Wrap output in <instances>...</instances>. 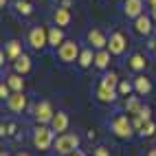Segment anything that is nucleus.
Here are the masks:
<instances>
[{
    "label": "nucleus",
    "mask_w": 156,
    "mask_h": 156,
    "mask_svg": "<svg viewBox=\"0 0 156 156\" xmlns=\"http://www.w3.org/2000/svg\"><path fill=\"white\" fill-rule=\"evenodd\" d=\"M33 145H35L40 152H48V150H51V145H55L53 128L37 123V128H35V132H33Z\"/></svg>",
    "instance_id": "f257e3e1"
},
{
    "label": "nucleus",
    "mask_w": 156,
    "mask_h": 156,
    "mask_svg": "<svg viewBox=\"0 0 156 156\" xmlns=\"http://www.w3.org/2000/svg\"><path fill=\"white\" fill-rule=\"evenodd\" d=\"M110 128L112 132L117 134L119 139H132L134 136V126H132V119L128 117V114H117L112 121H110Z\"/></svg>",
    "instance_id": "f03ea898"
},
{
    "label": "nucleus",
    "mask_w": 156,
    "mask_h": 156,
    "mask_svg": "<svg viewBox=\"0 0 156 156\" xmlns=\"http://www.w3.org/2000/svg\"><path fill=\"white\" fill-rule=\"evenodd\" d=\"M77 147H79V136L77 134L64 132V134H59V136L55 139V150L62 156H70L73 152H77Z\"/></svg>",
    "instance_id": "7ed1b4c3"
},
{
    "label": "nucleus",
    "mask_w": 156,
    "mask_h": 156,
    "mask_svg": "<svg viewBox=\"0 0 156 156\" xmlns=\"http://www.w3.org/2000/svg\"><path fill=\"white\" fill-rule=\"evenodd\" d=\"M27 42H29V46L33 48V51L46 48V46H48V29H44V27H33V29L29 31Z\"/></svg>",
    "instance_id": "20e7f679"
},
{
    "label": "nucleus",
    "mask_w": 156,
    "mask_h": 156,
    "mask_svg": "<svg viewBox=\"0 0 156 156\" xmlns=\"http://www.w3.org/2000/svg\"><path fill=\"white\" fill-rule=\"evenodd\" d=\"M79 53H81L79 44L73 42V40H66V42L57 48V57H59L62 64H73V62H77L79 59Z\"/></svg>",
    "instance_id": "39448f33"
},
{
    "label": "nucleus",
    "mask_w": 156,
    "mask_h": 156,
    "mask_svg": "<svg viewBox=\"0 0 156 156\" xmlns=\"http://www.w3.org/2000/svg\"><path fill=\"white\" fill-rule=\"evenodd\" d=\"M53 117H55V110H53V106H51L48 101H40L37 106L33 108V119H35L37 123H42V126L51 123V121H53Z\"/></svg>",
    "instance_id": "423d86ee"
},
{
    "label": "nucleus",
    "mask_w": 156,
    "mask_h": 156,
    "mask_svg": "<svg viewBox=\"0 0 156 156\" xmlns=\"http://www.w3.org/2000/svg\"><path fill=\"white\" fill-rule=\"evenodd\" d=\"M126 48H128V37L123 31H114V33L110 35L108 40V51L112 55H123L126 53Z\"/></svg>",
    "instance_id": "0eeeda50"
},
{
    "label": "nucleus",
    "mask_w": 156,
    "mask_h": 156,
    "mask_svg": "<svg viewBox=\"0 0 156 156\" xmlns=\"http://www.w3.org/2000/svg\"><path fill=\"white\" fill-rule=\"evenodd\" d=\"M88 42H90L92 48H97V51L108 48V37H106V33H103L101 29H90L88 31Z\"/></svg>",
    "instance_id": "6e6552de"
},
{
    "label": "nucleus",
    "mask_w": 156,
    "mask_h": 156,
    "mask_svg": "<svg viewBox=\"0 0 156 156\" xmlns=\"http://www.w3.org/2000/svg\"><path fill=\"white\" fill-rule=\"evenodd\" d=\"M134 31H136L139 35H150L152 31H154V27H152V18L145 16V13H141L139 18H134Z\"/></svg>",
    "instance_id": "1a4fd4ad"
},
{
    "label": "nucleus",
    "mask_w": 156,
    "mask_h": 156,
    "mask_svg": "<svg viewBox=\"0 0 156 156\" xmlns=\"http://www.w3.org/2000/svg\"><path fill=\"white\" fill-rule=\"evenodd\" d=\"M7 108L11 112H22L27 108V97L24 92H11V97L7 99Z\"/></svg>",
    "instance_id": "9d476101"
},
{
    "label": "nucleus",
    "mask_w": 156,
    "mask_h": 156,
    "mask_svg": "<svg viewBox=\"0 0 156 156\" xmlns=\"http://www.w3.org/2000/svg\"><path fill=\"white\" fill-rule=\"evenodd\" d=\"M132 84H134L136 95H141V97H145V95H150V92H152V79L145 77V75H136Z\"/></svg>",
    "instance_id": "9b49d317"
},
{
    "label": "nucleus",
    "mask_w": 156,
    "mask_h": 156,
    "mask_svg": "<svg viewBox=\"0 0 156 156\" xmlns=\"http://www.w3.org/2000/svg\"><path fill=\"white\" fill-rule=\"evenodd\" d=\"M143 0H126L123 2V11H126L128 18H139L143 13Z\"/></svg>",
    "instance_id": "f8f14e48"
},
{
    "label": "nucleus",
    "mask_w": 156,
    "mask_h": 156,
    "mask_svg": "<svg viewBox=\"0 0 156 156\" xmlns=\"http://www.w3.org/2000/svg\"><path fill=\"white\" fill-rule=\"evenodd\" d=\"M48 126L53 128V132L64 134V132L68 130V114H66V112H55V117H53V121H51Z\"/></svg>",
    "instance_id": "ddd939ff"
},
{
    "label": "nucleus",
    "mask_w": 156,
    "mask_h": 156,
    "mask_svg": "<svg viewBox=\"0 0 156 156\" xmlns=\"http://www.w3.org/2000/svg\"><path fill=\"white\" fill-rule=\"evenodd\" d=\"M5 53H7V57L11 62H16L20 55H22V42H20V40H9L5 44Z\"/></svg>",
    "instance_id": "4468645a"
},
{
    "label": "nucleus",
    "mask_w": 156,
    "mask_h": 156,
    "mask_svg": "<svg viewBox=\"0 0 156 156\" xmlns=\"http://www.w3.org/2000/svg\"><path fill=\"white\" fill-rule=\"evenodd\" d=\"M66 40H64V31H62V27H51L48 29V44L51 46H55V48H59L62 44H64Z\"/></svg>",
    "instance_id": "2eb2a0df"
},
{
    "label": "nucleus",
    "mask_w": 156,
    "mask_h": 156,
    "mask_svg": "<svg viewBox=\"0 0 156 156\" xmlns=\"http://www.w3.org/2000/svg\"><path fill=\"white\" fill-rule=\"evenodd\" d=\"M13 68H16L18 75H27V73H31V57L22 53V55L13 62Z\"/></svg>",
    "instance_id": "dca6fc26"
},
{
    "label": "nucleus",
    "mask_w": 156,
    "mask_h": 156,
    "mask_svg": "<svg viewBox=\"0 0 156 156\" xmlns=\"http://www.w3.org/2000/svg\"><path fill=\"white\" fill-rule=\"evenodd\" d=\"M110 51L108 48H101V51H97V55H95V66L99 68V70H106L108 66H110Z\"/></svg>",
    "instance_id": "f3484780"
},
{
    "label": "nucleus",
    "mask_w": 156,
    "mask_h": 156,
    "mask_svg": "<svg viewBox=\"0 0 156 156\" xmlns=\"http://www.w3.org/2000/svg\"><path fill=\"white\" fill-rule=\"evenodd\" d=\"M53 20H55V24H57V27H68V24H70V11H68V7L55 9Z\"/></svg>",
    "instance_id": "a211bd4d"
},
{
    "label": "nucleus",
    "mask_w": 156,
    "mask_h": 156,
    "mask_svg": "<svg viewBox=\"0 0 156 156\" xmlns=\"http://www.w3.org/2000/svg\"><path fill=\"white\" fill-rule=\"evenodd\" d=\"M119 75L117 73H106V75L101 77V81H99V86H103V88H108V90H117L119 88Z\"/></svg>",
    "instance_id": "6ab92c4d"
},
{
    "label": "nucleus",
    "mask_w": 156,
    "mask_h": 156,
    "mask_svg": "<svg viewBox=\"0 0 156 156\" xmlns=\"http://www.w3.org/2000/svg\"><path fill=\"white\" fill-rule=\"evenodd\" d=\"M117 97H119L117 90H108V88H103V86L97 88V99L103 101V103H114V101H117Z\"/></svg>",
    "instance_id": "aec40b11"
},
{
    "label": "nucleus",
    "mask_w": 156,
    "mask_h": 156,
    "mask_svg": "<svg viewBox=\"0 0 156 156\" xmlns=\"http://www.w3.org/2000/svg\"><path fill=\"white\" fill-rule=\"evenodd\" d=\"M128 66H130L132 70L141 73V70H145V66H147V59H145L141 53H134V55L130 57V62H128Z\"/></svg>",
    "instance_id": "412c9836"
},
{
    "label": "nucleus",
    "mask_w": 156,
    "mask_h": 156,
    "mask_svg": "<svg viewBox=\"0 0 156 156\" xmlns=\"http://www.w3.org/2000/svg\"><path fill=\"white\" fill-rule=\"evenodd\" d=\"M13 9H16V13H18V16H24V18L33 13L31 0H16V2H13Z\"/></svg>",
    "instance_id": "4be33fe9"
},
{
    "label": "nucleus",
    "mask_w": 156,
    "mask_h": 156,
    "mask_svg": "<svg viewBox=\"0 0 156 156\" xmlns=\"http://www.w3.org/2000/svg\"><path fill=\"white\" fill-rule=\"evenodd\" d=\"M7 84H9V88H11L13 92H22L24 90V79H22V75H18V73H13V75L7 77Z\"/></svg>",
    "instance_id": "5701e85b"
},
{
    "label": "nucleus",
    "mask_w": 156,
    "mask_h": 156,
    "mask_svg": "<svg viewBox=\"0 0 156 156\" xmlns=\"http://www.w3.org/2000/svg\"><path fill=\"white\" fill-rule=\"evenodd\" d=\"M123 108H126L128 114H136V112L143 108V103L139 101V97H126V103H123Z\"/></svg>",
    "instance_id": "b1692460"
},
{
    "label": "nucleus",
    "mask_w": 156,
    "mask_h": 156,
    "mask_svg": "<svg viewBox=\"0 0 156 156\" xmlns=\"http://www.w3.org/2000/svg\"><path fill=\"white\" fill-rule=\"evenodd\" d=\"M92 62H95V55H92V48H84L79 53V59H77V64L81 66V68H88Z\"/></svg>",
    "instance_id": "393cba45"
},
{
    "label": "nucleus",
    "mask_w": 156,
    "mask_h": 156,
    "mask_svg": "<svg viewBox=\"0 0 156 156\" xmlns=\"http://www.w3.org/2000/svg\"><path fill=\"white\" fill-rule=\"evenodd\" d=\"M132 90H134V84H132V81H128V79H121V81H119V88H117L119 97H130Z\"/></svg>",
    "instance_id": "a878e982"
},
{
    "label": "nucleus",
    "mask_w": 156,
    "mask_h": 156,
    "mask_svg": "<svg viewBox=\"0 0 156 156\" xmlns=\"http://www.w3.org/2000/svg\"><path fill=\"white\" fill-rule=\"evenodd\" d=\"M16 130H18V123H13V121H7V123L0 126V134H2V136H13Z\"/></svg>",
    "instance_id": "bb28decb"
},
{
    "label": "nucleus",
    "mask_w": 156,
    "mask_h": 156,
    "mask_svg": "<svg viewBox=\"0 0 156 156\" xmlns=\"http://www.w3.org/2000/svg\"><path fill=\"white\" fill-rule=\"evenodd\" d=\"M154 134H156V123H154V121H147V123L143 126V130H141V136H145V139H152Z\"/></svg>",
    "instance_id": "cd10ccee"
},
{
    "label": "nucleus",
    "mask_w": 156,
    "mask_h": 156,
    "mask_svg": "<svg viewBox=\"0 0 156 156\" xmlns=\"http://www.w3.org/2000/svg\"><path fill=\"white\" fill-rule=\"evenodd\" d=\"M136 117L143 121V123H147V121H152V110H150V106H143L139 112H136Z\"/></svg>",
    "instance_id": "c85d7f7f"
},
{
    "label": "nucleus",
    "mask_w": 156,
    "mask_h": 156,
    "mask_svg": "<svg viewBox=\"0 0 156 156\" xmlns=\"http://www.w3.org/2000/svg\"><path fill=\"white\" fill-rule=\"evenodd\" d=\"M11 88H9V84H0V97H2V99H9V97H11Z\"/></svg>",
    "instance_id": "c756f323"
},
{
    "label": "nucleus",
    "mask_w": 156,
    "mask_h": 156,
    "mask_svg": "<svg viewBox=\"0 0 156 156\" xmlns=\"http://www.w3.org/2000/svg\"><path fill=\"white\" fill-rule=\"evenodd\" d=\"M92 156H110V152H108L106 147H97V150H95V154H92Z\"/></svg>",
    "instance_id": "7c9ffc66"
},
{
    "label": "nucleus",
    "mask_w": 156,
    "mask_h": 156,
    "mask_svg": "<svg viewBox=\"0 0 156 156\" xmlns=\"http://www.w3.org/2000/svg\"><path fill=\"white\" fill-rule=\"evenodd\" d=\"M145 2H147V7H150V9H154V7H156V0H145Z\"/></svg>",
    "instance_id": "2f4dec72"
},
{
    "label": "nucleus",
    "mask_w": 156,
    "mask_h": 156,
    "mask_svg": "<svg viewBox=\"0 0 156 156\" xmlns=\"http://www.w3.org/2000/svg\"><path fill=\"white\" fill-rule=\"evenodd\" d=\"M70 156H86V154H84V152H79V150H77V152H73Z\"/></svg>",
    "instance_id": "473e14b6"
},
{
    "label": "nucleus",
    "mask_w": 156,
    "mask_h": 156,
    "mask_svg": "<svg viewBox=\"0 0 156 156\" xmlns=\"http://www.w3.org/2000/svg\"><path fill=\"white\" fill-rule=\"evenodd\" d=\"M150 11H152V20H156V7H154V9H150Z\"/></svg>",
    "instance_id": "72a5a7b5"
},
{
    "label": "nucleus",
    "mask_w": 156,
    "mask_h": 156,
    "mask_svg": "<svg viewBox=\"0 0 156 156\" xmlns=\"http://www.w3.org/2000/svg\"><path fill=\"white\" fill-rule=\"evenodd\" d=\"M147 156H156V147H154V150H150V152H147Z\"/></svg>",
    "instance_id": "f704fd0d"
},
{
    "label": "nucleus",
    "mask_w": 156,
    "mask_h": 156,
    "mask_svg": "<svg viewBox=\"0 0 156 156\" xmlns=\"http://www.w3.org/2000/svg\"><path fill=\"white\" fill-rule=\"evenodd\" d=\"M7 2H9V0H0V7H2V9H5V5H7Z\"/></svg>",
    "instance_id": "c9c22d12"
},
{
    "label": "nucleus",
    "mask_w": 156,
    "mask_h": 156,
    "mask_svg": "<svg viewBox=\"0 0 156 156\" xmlns=\"http://www.w3.org/2000/svg\"><path fill=\"white\" fill-rule=\"evenodd\" d=\"M18 156H29V152H20V154H18Z\"/></svg>",
    "instance_id": "e433bc0d"
},
{
    "label": "nucleus",
    "mask_w": 156,
    "mask_h": 156,
    "mask_svg": "<svg viewBox=\"0 0 156 156\" xmlns=\"http://www.w3.org/2000/svg\"><path fill=\"white\" fill-rule=\"evenodd\" d=\"M0 156H11V154H9V152H2V154H0Z\"/></svg>",
    "instance_id": "4c0bfd02"
}]
</instances>
